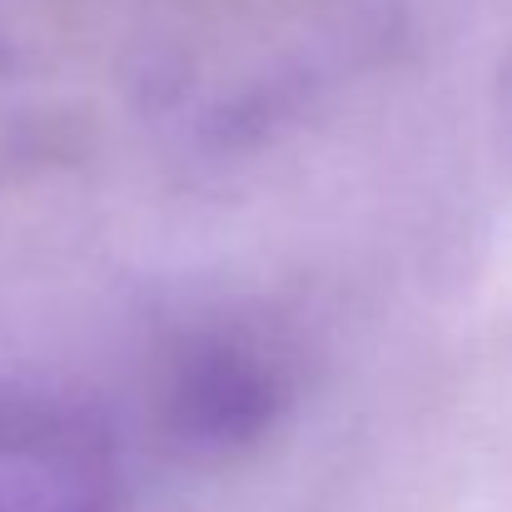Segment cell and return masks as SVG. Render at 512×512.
I'll return each mask as SVG.
<instances>
[{"label":"cell","mask_w":512,"mask_h":512,"mask_svg":"<svg viewBox=\"0 0 512 512\" xmlns=\"http://www.w3.org/2000/svg\"><path fill=\"white\" fill-rule=\"evenodd\" d=\"M294 408V358L254 324H214L165 353L155 383L160 428L194 458L259 448Z\"/></svg>","instance_id":"1"},{"label":"cell","mask_w":512,"mask_h":512,"mask_svg":"<svg viewBox=\"0 0 512 512\" xmlns=\"http://www.w3.org/2000/svg\"><path fill=\"white\" fill-rule=\"evenodd\" d=\"M0 512H125V463L105 423L0 393Z\"/></svg>","instance_id":"2"},{"label":"cell","mask_w":512,"mask_h":512,"mask_svg":"<svg viewBox=\"0 0 512 512\" xmlns=\"http://www.w3.org/2000/svg\"><path fill=\"white\" fill-rule=\"evenodd\" d=\"M503 125H508V145H512V65H508V80H503Z\"/></svg>","instance_id":"3"}]
</instances>
